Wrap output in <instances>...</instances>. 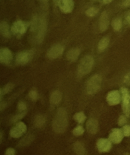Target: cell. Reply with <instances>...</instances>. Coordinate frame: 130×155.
<instances>
[{
	"label": "cell",
	"instance_id": "1",
	"mask_svg": "<svg viewBox=\"0 0 130 155\" xmlns=\"http://www.w3.org/2000/svg\"><path fill=\"white\" fill-rule=\"evenodd\" d=\"M68 125V116L66 110L60 108L58 110L53 122V130L58 133H63L66 130Z\"/></svg>",
	"mask_w": 130,
	"mask_h": 155
},
{
	"label": "cell",
	"instance_id": "2",
	"mask_svg": "<svg viewBox=\"0 0 130 155\" xmlns=\"http://www.w3.org/2000/svg\"><path fill=\"white\" fill-rule=\"evenodd\" d=\"M94 59L91 55L84 57L80 61L78 67L79 74L81 76L86 75L91 72L93 67Z\"/></svg>",
	"mask_w": 130,
	"mask_h": 155
},
{
	"label": "cell",
	"instance_id": "3",
	"mask_svg": "<svg viewBox=\"0 0 130 155\" xmlns=\"http://www.w3.org/2000/svg\"><path fill=\"white\" fill-rule=\"evenodd\" d=\"M102 78L99 75H94L90 78L86 85V91L88 94L93 95L99 91L101 88Z\"/></svg>",
	"mask_w": 130,
	"mask_h": 155
},
{
	"label": "cell",
	"instance_id": "4",
	"mask_svg": "<svg viewBox=\"0 0 130 155\" xmlns=\"http://www.w3.org/2000/svg\"><path fill=\"white\" fill-rule=\"evenodd\" d=\"M29 26L30 22L28 21H17L12 24L11 31L14 35L19 37L26 33Z\"/></svg>",
	"mask_w": 130,
	"mask_h": 155
},
{
	"label": "cell",
	"instance_id": "5",
	"mask_svg": "<svg viewBox=\"0 0 130 155\" xmlns=\"http://www.w3.org/2000/svg\"><path fill=\"white\" fill-rule=\"evenodd\" d=\"M48 24L46 18L42 17L39 18V22L37 29V34L36 41L38 44H40L44 40V38L47 32Z\"/></svg>",
	"mask_w": 130,
	"mask_h": 155
},
{
	"label": "cell",
	"instance_id": "6",
	"mask_svg": "<svg viewBox=\"0 0 130 155\" xmlns=\"http://www.w3.org/2000/svg\"><path fill=\"white\" fill-rule=\"evenodd\" d=\"M34 51L32 50L23 51L18 53L16 57V61L19 65L27 64L31 61L34 56Z\"/></svg>",
	"mask_w": 130,
	"mask_h": 155
},
{
	"label": "cell",
	"instance_id": "7",
	"mask_svg": "<svg viewBox=\"0 0 130 155\" xmlns=\"http://www.w3.org/2000/svg\"><path fill=\"white\" fill-rule=\"evenodd\" d=\"M122 101V109L126 117L130 115V95L128 89L126 88L122 87L121 89Z\"/></svg>",
	"mask_w": 130,
	"mask_h": 155
},
{
	"label": "cell",
	"instance_id": "8",
	"mask_svg": "<svg viewBox=\"0 0 130 155\" xmlns=\"http://www.w3.org/2000/svg\"><path fill=\"white\" fill-rule=\"evenodd\" d=\"M27 130V127L24 122L19 121L11 129L10 135L12 137L18 138L22 137Z\"/></svg>",
	"mask_w": 130,
	"mask_h": 155
},
{
	"label": "cell",
	"instance_id": "9",
	"mask_svg": "<svg viewBox=\"0 0 130 155\" xmlns=\"http://www.w3.org/2000/svg\"><path fill=\"white\" fill-rule=\"evenodd\" d=\"M13 59V55L11 51L8 48H0V63L1 64H10Z\"/></svg>",
	"mask_w": 130,
	"mask_h": 155
},
{
	"label": "cell",
	"instance_id": "10",
	"mask_svg": "<svg viewBox=\"0 0 130 155\" xmlns=\"http://www.w3.org/2000/svg\"><path fill=\"white\" fill-rule=\"evenodd\" d=\"M64 51L63 46L60 44L54 45L50 48L47 52V57L50 59H55L60 57Z\"/></svg>",
	"mask_w": 130,
	"mask_h": 155
},
{
	"label": "cell",
	"instance_id": "11",
	"mask_svg": "<svg viewBox=\"0 0 130 155\" xmlns=\"http://www.w3.org/2000/svg\"><path fill=\"white\" fill-rule=\"evenodd\" d=\"M58 4L61 11L64 13H70L74 8L73 0H59Z\"/></svg>",
	"mask_w": 130,
	"mask_h": 155
},
{
	"label": "cell",
	"instance_id": "12",
	"mask_svg": "<svg viewBox=\"0 0 130 155\" xmlns=\"http://www.w3.org/2000/svg\"><path fill=\"white\" fill-rule=\"evenodd\" d=\"M124 136L122 129L119 128L113 129L109 135V139L112 143L118 144L122 141Z\"/></svg>",
	"mask_w": 130,
	"mask_h": 155
},
{
	"label": "cell",
	"instance_id": "13",
	"mask_svg": "<svg viewBox=\"0 0 130 155\" xmlns=\"http://www.w3.org/2000/svg\"><path fill=\"white\" fill-rule=\"evenodd\" d=\"M97 149L100 152L105 153L109 152L111 148V142L106 138H101L97 142Z\"/></svg>",
	"mask_w": 130,
	"mask_h": 155
},
{
	"label": "cell",
	"instance_id": "14",
	"mask_svg": "<svg viewBox=\"0 0 130 155\" xmlns=\"http://www.w3.org/2000/svg\"><path fill=\"white\" fill-rule=\"evenodd\" d=\"M121 95L117 90L110 91L106 97L107 102L111 106H115L119 104L121 101Z\"/></svg>",
	"mask_w": 130,
	"mask_h": 155
},
{
	"label": "cell",
	"instance_id": "15",
	"mask_svg": "<svg viewBox=\"0 0 130 155\" xmlns=\"http://www.w3.org/2000/svg\"><path fill=\"white\" fill-rule=\"evenodd\" d=\"M110 20L106 12H103L101 14L99 20V28L101 31H105L109 27Z\"/></svg>",
	"mask_w": 130,
	"mask_h": 155
},
{
	"label": "cell",
	"instance_id": "16",
	"mask_svg": "<svg viewBox=\"0 0 130 155\" xmlns=\"http://www.w3.org/2000/svg\"><path fill=\"white\" fill-rule=\"evenodd\" d=\"M86 129L88 132L91 134H95L97 133L98 130V122L94 118H91L88 120L86 123Z\"/></svg>",
	"mask_w": 130,
	"mask_h": 155
},
{
	"label": "cell",
	"instance_id": "17",
	"mask_svg": "<svg viewBox=\"0 0 130 155\" xmlns=\"http://www.w3.org/2000/svg\"><path fill=\"white\" fill-rule=\"evenodd\" d=\"M0 34L7 38H9L11 36L9 25L7 21H2L0 22Z\"/></svg>",
	"mask_w": 130,
	"mask_h": 155
},
{
	"label": "cell",
	"instance_id": "18",
	"mask_svg": "<svg viewBox=\"0 0 130 155\" xmlns=\"http://www.w3.org/2000/svg\"><path fill=\"white\" fill-rule=\"evenodd\" d=\"M62 94L59 90H55L52 93L50 97V102L53 106L58 105L61 101Z\"/></svg>",
	"mask_w": 130,
	"mask_h": 155
},
{
	"label": "cell",
	"instance_id": "19",
	"mask_svg": "<svg viewBox=\"0 0 130 155\" xmlns=\"http://www.w3.org/2000/svg\"><path fill=\"white\" fill-rule=\"evenodd\" d=\"M80 51L78 48H73L71 49L67 52L66 58L67 59L70 61H74L78 59L80 56Z\"/></svg>",
	"mask_w": 130,
	"mask_h": 155
},
{
	"label": "cell",
	"instance_id": "20",
	"mask_svg": "<svg viewBox=\"0 0 130 155\" xmlns=\"http://www.w3.org/2000/svg\"><path fill=\"white\" fill-rule=\"evenodd\" d=\"M74 152L78 155H84L86 152V150L84 145L81 142L77 141L74 145Z\"/></svg>",
	"mask_w": 130,
	"mask_h": 155
},
{
	"label": "cell",
	"instance_id": "21",
	"mask_svg": "<svg viewBox=\"0 0 130 155\" xmlns=\"http://www.w3.org/2000/svg\"><path fill=\"white\" fill-rule=\"evenodd\" d=\"M39 18L37 15H35L32 17L31 22H30V31L31 32H34L37 31L39 25Z\"/></svg>",
	"mask_w": 130,
	"mask_h": 155
},
{
	"label": "cell",
	"instance_id": "22",
	"mask_svg": "<svg viewBox=\"0 0 130 155\" xmlns=\"http://www.w3.org/2000/svg\"><path fill=\"white\" fill-rule=\"evenodd\" d=\"M110 40L107 37L102 38L99 41L98 45V49L99 51H104L109 45Z\"/></svg>",
	"mask_w": 130,
	"mask_h": 155
},
{
	"label": "cell",
	"instance_id": "23",
	"mask_svg": "<svg viewBox=\"0 0 130 155\" xmlns=\"http://www.w3.org/2000/svg\"><path fill=\"white\" fill-rule=\"evenodd\" d=\"M46 122V119L43 115H38L34 119V125L35 127L38 128H40L43 127Z\"/></svg>",
	"mask_w": 130,
	"mask_h": 155
},
{
	"label": "cell",
	"instance_id": "24",
	"mask_svg": "<svg viewBox=\"0 0 130 155\" xmlns=\"http://www.w3.org/2000/svg\"><path fill=\"white\" fill-rule=\"evenodd\" d=\"M74 118L76 122L80 124H82L85 121L86 117L84 112H79L74 114Z\"/></svg>",
	"mask_w": 130,
	"mask_h": 155
},
{
	"label": "cell",
	"instance_id": "25",
	"mask_svg": "<svg viewBox=\"0 0 130 155\" xmlns=\"http://www.w3.org/2000/svg\"><path fill=\"white\" fill-rule=\"evenodd\" d=\"M112 27L115 31H119L122 28V21L119 18L115 19L112 22Z\"/></svg>",
	"mask_w": 130,
	"mask_h": 155
},
{
	"label": "cell",
	"instance_id": "26",
	"mask_svg": "<svg viewBox=\"0 0 130 155\" xmlns=\"http://www.w3.org/2000/svg\"><path fill=\"white\" fill-rule=\"evenodd\" d=\"M14 87V85L13 83H11V82H9V83H7L6 85H5L2 88V93L3 96L6 95V94H9L10 92H11L13 90Z\"/></svg>",
	"mask_w": 130,
	"mask_h": 155
},
{
	"label": "cell",
	"instance_id": "27",
	"mask_svg": "<svg viewBox=\"0 0 130 155\" xmlns=\"http://www.w3.org/2000/svg\"><path fill=\"white\" fill-rule=\"evenodd\" d=\"M26 114H27V110L20 112V113H18L17 115L14 116L11 119V122L12 123H17V122H19L20 120L22 119L26 116Z\"/></svg>",
	"mask_w": 130,
	"mask_h": 155
},
{
	"label": "cell",
	"instance_id": "28",
	"mask_svg": "<svg viewBox=\"0 0 130 155\" xmlns=\"http://www.w3.org/2000/svg\"><path fill=\"white\" fill-rule=\"evenodd\" d=\"M99 9L95 7H91L88 9L85 12L86 15L88 17H93L98 13Z\"/></svg>",
	"mask_w": 130,
	"mask_h": 155
},
{
	"label": "cell",
	"instance_id": "29",
	"mask_svg": "<svg viewBox=\"0 0 130 155\" xmlns=\"http://www.w3.org/2000/svg\"><path fill=\"white\" fill-rule=\"evenodd\" d=\"M84 129L82 126H77L74 129L73 133L76 136H80L83 135L84 133Z\"/></svg>",
	"mask_w": 130,
	"mask_h": 155
},
{
	"label": "cell",
	"instance_id": "30",
	"mask_svg": "<svg viewBox=\"0 0 130 155\" xmlns=\"http://www.w3.org/2000/svg\"><path fill=\"white\" fill-rule=\"evenodd\" d=\"M17 108L19 112L27 110V106L26 103L23 101H20L17 105Z\"/></svg>",
	"mask_w": 130,
	"mask_h": 155
},
{
	"label": "cell",
	"instance_id": "31",
	"mask_svg": "<svg viewBox=\"0 0 130 155\" xmlns=\"http://www.w3.org/2000/svg\"><path fill=\"white\" fill-rule=\"evenodd\" d=\"M29 96L32 100L36 101L39 98V94L37 91L32 90L29 92Z\"/></svg>",
	"mask_w": 130,
	"mask_h": 155
},
{
	"label": "cell",
	"instance_id": "32",
	"mask_svg": "<svg viewBox=\"0 0 130 155\" xmlns=\"http://www.w3.org/2000/svg\"><path fill=\"white\" fill-rule=\"evenodd\" d=\"M122 130L124 136L125 137L130 136V125H127L124 126Z\"/></svg>",
	"mask_w": 130,
	"mask_h": 155
},
{
	"label": "cell",
	"instance_id": "33",
	"mask_svg": "<svg viewBox=\"0 0 130 155\" xmlns=\"http://www.w3.org/2000/svg\"><path fill=\"white\" fill-rule=\"evenodd\" d=\"M126 116L121 115L118 119V124L119 126H121L124 125L127 122V119Z\"/></svg>",
	"mask_w": 130,
	"mask_h": 155
},
{
	"label": "cell",
	"instance_id": "34",
	"mask_svg": "<svg viewBox=\"0 0 130 155\" xmlns=\"http://www.w3.org/2000/svg\"><path fill=\"white\" fill-rule=\"evenodd\" d=\"M8 107V103L6 101H0V112L4 111Z\"/></svg>",
	"mask_w": 130,
	"mask_h": 155
},
{
	"label": "cell",
	"instance_id": "35",
	"mask_svg": "<svg viewBox=\"0 0 130 155\" xmlns=\"http://www.w3.org/2000/svg\"><path fill=\"white\" fill-rule=\"evenodd\" d=\"M16 154V150L13 148L10 147L6 150L5 152L6 155H14Z\"/></svg>",
	"mask_w": 130,
	"mask_h": 155
},
{
	"label": "cell",
	"instance_id": "36",
	"mask_svg": "<svg viewBox=\"0 0 130 155\" xmlns=\"http://www.w3.org/2000/svg\"><path fill=\"white\" fill-rule=\"evenodd\" d=\"M124 82L126 85H129L130 86V72L127 73L124 78Z\"/></svg>",
	"mask_w": 130,
	"mask_h": 155
},
{
	"label": "cell",
	"instance_id": "37",
	"mask_svg": "<svg viewBox=\"0 0 130 155\" xmlns=\"http://www.w3.org/2000/svg\"><path fill=\"white\" fill-rule=\"evenodd\" d=\"M123 5L125 7H130V0H125L123 3Z\"/></svg>",
	"mask_w": 130,
	"mask_h": 155
},
{
	"label": "cell",
	"instance_id": "38",
	"mask_svg": "<svg viewBox=\"0 0 130 155\" xmlns=\"http://www.w3.org/2000/svg\"><path fill=\"white\" fill-rule=\"evenodd\" d=\"M3 133L2 131L0 130V143H1L3 141Z\"/></svg>",
	"mask_w": 130,
	"mask_h": 155
},
{
	"label": "cell",
	"instance_id": "39",
	"mask_svg": "<svg viewBox=\"0 0 130 155\" xmlns=\"http://www.w3.org/2000/svg\"><path fill=\"white\" fill-rule=\"evenodd\" d=\"M113 0H103V2L105 4H109Z\"/></svg>",
	"mask_w": 130,
	"mask_h": 155
},
{
	"label": "cell",
	"instance_id": "40",
	"mask_svg": "<svg viewBox=\"0 0 130 155\" xmlns=\"http://www.w3.org/2000/svg\"><path fill=\"white\" fill-rule=\"evenodd\" d=\"M3 95L2 93V88H0V101L2 100V97H3Z\"/></svg>",
	"mask_w": 130,
	"mask_h": 155
},
{
	"label": "cell",
	"instance_id": "41",
	"mask_svg": "<svg viewBox=\"0 0 130 155\" xmlns=\"http://www.w3.org/2000/svg\"><path fill=\"white\" fill-rule=\"evenodd\" d=\"M126 20L130 25V15H128V16L126 17Z\"/></svg>",
	"mask_w": 130,
	"mask_h": 155
},
{
	"label": "cell",
	"instance_id": "42",
	"mask_svg": "<svg viewBox=\"0 0 130 155\" xmlns=\"http://www.w3.org/2000/svg\"><path fill=\"white\" fill-rule=\"evenodd\" d=\"M58 1H59V0H54V2L56 4H58Z\"/></svg>",
	"mask_w": 130,
	"mask_h": 155
},
{
	"label": "cell",
	"instance_id": "43",
	"mask_svg": "<svg viewBox=\"0 0 130 155\" xmlns=\"http://www.w3.org/2000/svg\"><path fill=\"white\" fill-rule=\"evenodd\" d=\"M44 1H47V0H44Z\"/></svg>",
	"mask_w": 130,
	"mask_h": 155
}]
</instances>
